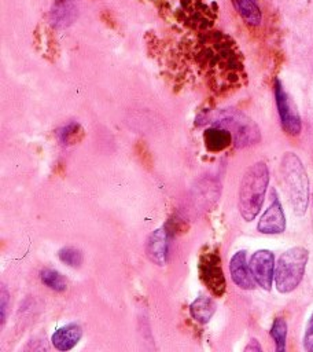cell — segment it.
<instances>
[{
  "label": "cell",
  "mask_w": 313,
  "mask_h": 352,
  "mask_svg": "<svg viewBox=\"0 0 313 352\" xmlns=\"http://www.w3.org/2000/svg\"><path fill=\"white\" fill-rule=\"evenodd\" d=\"M196 62L206 85L216 95H228L247 82L243 56L236 43L221 32L206 34L198 48Z\"/></svg>",
  "instance_id": "1"
},
{
  "label": "cell",
  "mask_w": 313,
  "mask_h": 352,
  "mask_svg": "<svg viewBox=\"0 0 313 352\" xmlns=\"http://www.w3.org/2000/svg\"><path fill=\"white\" fill-rule=\"evenodd\" d=\"M269 184V169L262 161L247 168L239 187V212L246 221L257 217L264 204L265 192Z\"/></svg>",
  "instance_id": "2"
},
{
  "label": "cell",
  "mask_w": 313,
  "mask_h": 352,
  "mask_svg": "<svg viewBox=\"0 0 313 352\" xmlns=\"http://www.w3.org/2000/svg\"><path fill=\"white\" fill-rule=\"evenodd\" d=\"M281 180L297 216L305 214L309 204V180L302 161L295 153H286L280 164Z\"/></svg>",
  "instance_id": "3"
},
{
  "label": "cell",
  "mask_w": 313,
  "mask_h": 352,
  "mask_svg": "<svg viewBox=\"0 0 313 352\" xmlns=\"http://www.w3.org/2000/svg\"><path fill=\"white\" fill-rule=\"evenodd\" d=\"M309 252L302 246H294L287 249L279 257L275 267V285L277 292L290 293L301 283Z\"/></svg>",
  "instance_id": "4"
},
{
  "label": "cell",
  "mask_w": 313,
  "mask_h": 352,
  "mask_svg": "<svg viewBox=\"0 0 313 352\" xmlns=\"http://www.w3.org/2000/svg\"><path fill=\"white\" fill-rule=\"evenodd\" d=\"M213 125L227 128L232 136L236 147H247L259 142L261 132L258 125L244 113L236 109H224L216 113L211 118Z\"/></svg>",
  "instance_id": "5"
},
{
  "label": "cell",
  "mask_w": 313,
  "mask_h": 352,
  "mask_svg": "<svg viewBox=\"0 0 313 352\" xmlns=\"http://www.w3.org/2000/svg\"><path fill=\"white\" fill-rule=\"evenodd\" d=\"M199 278L214 297H222L227 290V282L221 265V257L217 249H206L200 253L198 264Z\"/></svg>",
  "instance_id": "6"
},
{
  "label": "cell",
  "mask_w": 313,
  "mask_h": 352,
  "mask_svg": "<svg viewBox=\"0 0 313 352\" xmlns=\"http://www.w3.org/2000/svg\"><path fill=\"white\" fill-rule=\"evenodd\" d=\"M275 99H276V106H277V113L280 117V124L283 129L292 136L299 135L302 129V122L299 113L292 103L291 98L286 92L283 84L280 80L275 81Z\"/></svg>",
  "instance_id": "7"
},
{
  "label": "cell",
  "mask_w": 313,
  "mask_h": 352,
  "mask_svg": "<svg viewBox=\"0 0 313 352\" xmlns=\"http://www.w3.org/2000/svg\"><path fill=\"white\" fill-rule=\"evenodd\" d=\"M250 270L254 280L264 290H270L275 279V256L268 249H259L250 257Z\"/></svg>",
  "instance_id": "8"
},
{
  "label": "cell",
  "mask_w": 313,
  "mask_h": 352,
  "mask_svg": "<svg viewBox=\"0 0 313 352\" xmlns=\"http://www.w3.org/2000/svg\"><path fill=\"white\" fill-rule=\"evenodd\" d=\"M170 238L172 236L169 235L165 226L152 231L146 242V253L148 260H151L156 265H165L167 261Z\"/></svg>",
  "instance_id": "9"
},
{
  "label": "cell",
  "mask_w": 313,
  "mask_h": 352,
  "mask_svg": "<svg viewBox=\"0 0 313 352\" xmlns=\"http://www.w3.org/2000/svg\"><path fill=\"white\" fill-rule=\"evenodd\" d=\"M229 272L233 283L243 290H253L255 287V280L247 263L246 250L236 252L229 261Z\"/></svg>",
  "instance_id": "10"
},
{
  "label": "cell",
  "mask_w": 313,
  "mask_h": 352,
  "mask_svg": "<svg viewBox=\"0 0 313 352\" xmlns=\"http://www.w3.org/2000/svg\"><path fill=\"white\" fill-rule=\"evenodd\" d=\"M257 230L262 234H280L286 230V216L279 198H273L268 209L261 216Z\"/></svg>",
  "instance_id": "11"
},
{
  "label": "cell",
  "mask_w": 313,
  "mask_h": 352,
  "mask_svg": "<svg viewBox=\"0 0 313 352\" xmlns=\"http://www.w3.org/2000/svg\"><path fill=\"white\" fill-rule=\"evenodd\" d=\"M203 143L207 151L221 153L233 143V136L227 128L211 125L203 132Z\"/></svg>",
  "instance_id": "12"
},
{
  "label": "cell",
  "mask_w": 313,
  "mask_h": 352,
  "mask_svg": "<svg viewBox=\"0 0 313 352\" xmlns=\"http://www.w3.org/2000/svg\"><path fill=\"white\" fill-rule=\"evenodd\" d=\"M81 336L82 329L77 323H69L56 329L51 337V341L58 351H70L77 345Z\"/></svg>",
  "instance_id": "13"
},
{
  "label": "cell",
  "mask_w": 313,
  "mask_h": 352,
  "mask_svg": "<svg viewBox=\"0 0 313 352\" xmlns=\"http://www.w3.org/2000/svg\"><path fill=\"white\" fill-rule=\"evenodd\" d=\"M235 10L248 26H258L262 19L261 10L255 0H231Z\"/></svg>",
  "instance_id": "14"
},
{
  "label": "cell",
  "mask_w": 313,
  "mask_h": 352,
  "mask_svg": "<svg viewBox=\"0 0 313 352\" xmlns=\"http://www.w3.org/2000/svg\"><path fill=\"white\" fill-rule=\"evenodd\" d=\"M216 302L210 297L200 296L189 305V315L199 323H207L216 312Z\"/></svg>",
  "instance_id": "15"
},
{
  "label": "cell",
  "mask_w": 313,
  "mask_h": 352,
  "mask_svg": "<svg viewBox=\"0 0 313 352\" xmlns=\"http://www.w3.org/2000/svg\"><path fill=\"white\" fill-rule=\"evenodd\" d=\"M84 136H85L84 128L81 126V124L74 122V121L66 124L56 132L58 140L60 142V144H65V146L76 144V143L81 142L84 139Z\"/></svg>",
  "instance_id": "16"
},
{
  "label": "cell",
  "mask_w": 313,
  "mask_h": 352,
  "mask_svg": "<svg viewBox=\"0 0 313 352\" xmlns=\"http://www.w3.org/2000/svg\"><path fill=\"white\" fill-rule=\"evenodd\" d=\"M41 282L55 292H65L67 287V282L65 276L52 268H44L40 271Z\"/></svg>",
  "instance_id": "17"
},
{
  "label": "cell",
  "mask_w": 313,
  "mask_h": 352,
  "mask_svg": "<svg viewBox=\"0 0 313 352\" xmlns=\"http://www.w3.org/2000/svg\"><path fill=\"white\" fill-rule=\"evenodd\" d=\"M269 333L275 341V349L277 352H284L287 340V322L283 318H276L272 323Z\"/></svg>",
  "instance_id": "18"
},
{
  "label": "cell",
  "mask_w": 313,
  "mask_h": 352,
  "mask_svg": "<svg viewBox=\"0 0 313 352\" xmlns=\"http://www.w3.org/2000/svg\"><path fill=\"white\" fill-rule=\"evenodd\" d=\"M58 254H59L60 261H63L69 267L78 268L82 264V253L77 248L66 246V248L60 249Z\"/></svg>",
  "instance_id": "19"
},
{
  "label": "cell",
  "mask_w": 313,
  "mask_h": 352,
  "mask_svg": "<svg viewBox=\"0 0 313 352\" xmlns=\"http://www.w3.org/2000/svg\"><path fill=\"white\" fill-rule=\"evenodd\" d=\"M303 348L308 352H313V312L308 320L303 334Z\"/></svg>",
  "instance_id": "20"
},
{
  "label": "cell",
  "mask_w": 313,
  "mask_h": 352,
  "mask_svg": "<svg viewBox=\"0 0 313 352\" xmlns=\"http://www.w3.org/2000/svg\"><path fill=\"white\" fill-rule=\"evenodd\" d=\"M0 318H1V324H4L5 318H7V308H8V300H10V294L8 290L5 287V285H1V293H0Z\"/></svg>",
  "instance_id": "21"
},
{
  "label": "cell",
  "mask_w": 313,
  "mask_h": 352,
  "mask_svg": "<svg viewBox=\"0 0 313 352\" xmlns=\"http://www.w3.org/2000/svg\"><path fill=\"white\" fill-rule=\"evenodd\" d=\"M244 349H246V351H258V352H259L262 348H261V345L258 344V341H257L255 338H253V340L250 341V344H248Z\"/></svg>",
  "instance_id": "22"
}]
</instances>
